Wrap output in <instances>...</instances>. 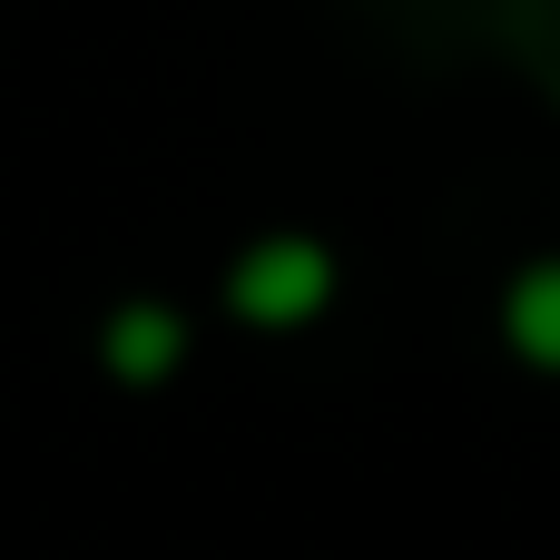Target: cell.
I'll list each match as a JSON object with an SVG mask.
<instances>
[{
  "label": "cell",
  "mask_w": 560,
  "mask_h": 560,
  "mask_svg": "<svg viewBox=\"0 0 560 560\" xmlns=\"http://www.w3.org/2000/svg\"><path fill=\"white\" fill-rule=\"evenodd\" d=\"M502 335H512L522 364L560 374V256H541V266L512 276V295H502Z\"/></svg>",
  "instance_id": "obj_3"
},
{
  "label": "cell",
  "mask_w": 560,
  "mask_h": 560,
  "mask_svg": "<svg viewBox=\"0 0 560 560\" xmlns=\"http://www.w3.org/2000/svg\"><path fill=\"white\" fill-rule=\"evenodd\" d=\"M226 305H236L246 325H266V335H295V325H315V315L335 305V256H325L315 236H266V246L236 256Z\"/></svg>",
  "instance_id": "obj_1"
},
{
  "label": "cell",
  "mask_w": 560,
  "mask_h": 560,
  "mask_svg": "<svg viewBox=\"0 0 560 560\" xmlns=\"http://www.w3.org/2000/svg\"><path fill=\"white\" fill-rule=\"evenodd\" d=\"M98 364L118 374V384H167L177 364H187V325H177V305H118L108 325H98Z\"/></svg>",
  "instance_id": "obj_2"
}]
</instances>
